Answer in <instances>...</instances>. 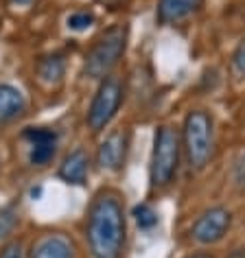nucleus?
<instances>
[{"mask_svg":"<svg viewBox=\"0 0 245 258\" xmlns=\"http://www.w3.org/2000/svg\"><path fill=\"white\" fill-rule=\"evenodd\" d=\"M86 238L92 258H120L125 249V208L116 190H99L88 208Z\"/></svg>","mask_w":245,"mask_h":258,"instance_id":"nucleus-1","label":"nucleus"},{"mask_svg":"<svg viewBox=\"0 0 245 258\" xmlns=\"http://www.w3.org/2000/svg\"><path fill=\"white\" fill-rule=\"evenodd\" d=\"M182 138L171 125H160L153 134V149L149 160V186L151 190L166 188L177 175Z\"/></svg>","mask_w":245,"mask_h":258,"instance_id":"nucleus-2","label":"nucleus"},{"mask_svg":"<svg viewBox=\"0 0 245 258\" xmlns=\"http://www.w3.org/2000/svg\"><path fill=\"white\" fill-rule=\"evenodd\" d=\"M127 40H130V29L127 24H114L107 31L96 37L94 44L90 46L83 63V73L92 79H105L109 73L118 66L120 57L125 55Z\"/></svg>","mask_w":245,"mask_h":258,"instance_id":"nucleus-3","label":"nucleus"},{"mask_svg":"<svg viewBox=\"0 0 245 258\" xmlns=\"http://www.w3.org/2000/svg\"><path fill=\"white\" fill-rule=\"evenodd\" d=\"M212 145H215V129L212 118L204 109H193L184 118L182 129V149L186 153L191 169L202 171L212 158Z\"/></svg>","mask_w":245,"mask_h":258,"instance_id":"nucleus-4","label":"nucleus"},{"mask_svg":"<svg viewBox=\"0 0 245 258\" xmlns=\"http://www.w3.org/2000/svg\"><path fill=\"white\" fill-rule=\"evenodd\" d=\"M122 94H125V90H122V81L118 77L109 75L105 79H101L88 109V127L94 134L103 132L114 120V116L118 114V107L122 103Z\"/></svg>","mask_w":245,"mask_h":258,"instance_id":"nucleus-5","label":"nucleus"},{"mask_svg":"<svg viewBox=\"0 0 245 258\" xmlns=\"http://www.w3.org/2000/svg\"><path fill=\"white\" fill-rule=\"evenodd\" d=\"M230 225H232V212L223 208V206H212V208L204 210L197 217V221L191 228V234L202 245H215L223 241V236L230 232Z\"/></svg>","mask_w":245,"mask_h":258,"instance_id":"nucleus-6","label":"nucleus"},{"mask_svg":"<svg viewBox=\"0 0 245 258\" xmlns=\"http://www.w3.org/2000/svg\"><path fill=\"white\" fill-rule=\"evenodd\" d=\"M22 138L29 143V162L46 166L57 153V132L50 127H27Z\"/></svg>","mask_w":245,"mask_h":258,"instance_id":"nucleus-7","label":"nucleus"},{"mask_svg":"<svg viewBox=\"0 0 245 258\" xmlns=\"http://www.w3.org/2000/svg\"><path fill=\"white\" fill-rule=\"evenodd\" d=\"M127 151H130V132L118 129L101 143L96 160H99L103 171H120L127 160Z\"/></svg>","mask_w":245,"mask_h":258,"instance_id":"nucleus-8","label":"nucleus"},{"mask_svg":"<svg viewBox=\"0 0 245 258\" xmlns=\"http://www.w3.org/2000/svg\"><path fill=\"white\" fill-rule=\"evenodd\" d=\"M29 258H75V249L64 234H44L33 243Z\"/></svg>","mask_w":245,"mask_h":258,"instance_id":"nucleus-9","label":"nucleus"},{"mask_svg":"<svg viewBox=\"0 0 245 258\" xmlns=\"http://www.w3.org/2000/svg\"><path fill=\"white\" fill-rule=\"evenodd\" d=\"M88 173H90V158L83 149H77L73 153H68L64 158V162L59 166V179H64L66 184L73 186H83L88 182Z\"/></svg>","mask_w":245,"mask_h":258,"instance_id":"nucleus-10","label":"nucleus"},{"mask_svg":"<svg viewBox=\"0 0 245 258\" xmlns=\"http://www.w3.org/2000/svg\"><path fill=\"white\" fill-rule=\"evenodd\" d=\"M27 109V99L18 88L0 83V125L20 118Z\"/></svg>","mask_w":245,"mask_h":258,"instance_id":"nucleus-11","label":"nucleus"},{"mask_svg":"<svg viewBox=\"0 0 245 258\" xmlns=\"http://www.w3.org/2000/svg\"><path fill=\"white\" fill-rule=\"evenodd\" d=\"M199 5L202 0H160L156 18L160 24H175L189 18Z\"/></svg>","mask_w":245,"mask_h":258,"instance_id":"nucleus-12","label":"nucleus"},{"mask_svg":"<svg viewBox=\"0 0 245 258\" xmlns=\"http://www.w3.org/2000/svg\"><path fill=\"white\" fill-rule=\"evenodd\" d=\"M64 70H66V61L62 55H48L37 63V75L44 83H57L64 77Z\"/></svg>","mask_w":245,"mask_h":258,"instance_id":"nucleus-13","label":"nucleus"},{"mask_svg":"<svg viewBox=\"0 0 245 258\" xmlns=\"http://www.w3.org/2000/svg\"><path fill=\"white\" fill-rule=\"evenodd\" d=\"M134 221H136V225L140 230L151 232L160 223V217L149 204H138L136 208H134Z\"/></svg>","mask_w":245,"mask_h":258,"instance_id":"nucleus-14","label":"nucleus"},{"mask_svg":"<svg viewBox=\"0 0 245 258\" xmlns=\"http://www.w3.org/2000/svg\"><path fill=\"white\" fill-rule=\"evenodd\" d=\"M18 225V215L11 208H0V238H7Z\"/></svg>","mask_w":245,"mask_h":258,"instance_id":"nucleus-15","label":"nucleus"},{"mask_svg":"<svg viewBox=\"0 0 245 258\" xmlns=\"http://www.w3.org/2000/svg\"><path fill=\"white\" fill-rule=\"evenodd\" d=\"M94 24V16L90 11H75L73 16H68V29L73 31H86Z\"/></svg>","mask_w":245,"mask_h":258,"instance_id":"nucleus-16","label":"nucleus"},{"mask_svg":"<svg viewBox=\"0 0 245 258\" xmlns=\"http://www.w3.org/2000/svg\"><path fill=\"white\" fill-rule=\"evenodd\" d=\"M232 68L238 77H245V40L238 44L234 55H232Z\"/></svg>","mask_w":245,"mask_h":258,"instance_id":"nucleus-17","label":"nucleus"},{"mask_svg":"<svg viewBox=\"0 0 245 258\" xmlns=\"http://www.w3.org/2000/svg\"><path fill=\"white\" fill-rule=\"evenodd\" d=\"M0 258H27V256H24V249H22L20 241H11L0 249Z\"/></svg>","mask_w":245,"mask_h":258,"instance_id":"nucleus-18","label":"nucleus"},{"mask_svg":"<svg viewBox=\"0 0 245 258\" xmlns=\"http://www.w3.org/2000/svg\"><path fill=\"white\" fill-rule=\"evenodd\" d=\"M96 3L103 5V7H107V9H120L127 0H96Z\"/></svg>","mask_w":245,"mask_h":258,"instance_id":"nucleus-19","label":"nucleus"},{"mask_svg":"<svg viewBox=\"0 0 245 258\" xmlns=\"http://www.w3.org/2000/svg\"><path fill=\"white\" fill-rule=\"evenodd\" d=\"M184 258H215V256H212L210 251H193V254L184 256Z\"/></svg>","mask_w":245,"mask_h":258,"instance_id":"nucleus-20","label":"nucleus"},{"mask_svg":"<svg viewBox=\"0 0 245 258\" xmlns=\"http://www.w3.org/2000/svg\"><path fill=\"white\" fill-rule=\"evenodd\" d=\"M16 5H22V7H29V5H33V3H37V0H14Z\"/></svg>","mask_w":245,"mask_h":258,"instance_id":"nucleus-21","label":"nucleus"}]
</instances>
